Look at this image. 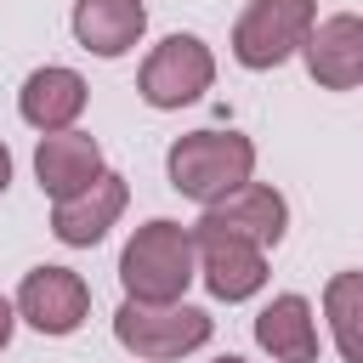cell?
Returning a JSON list of instances; mask_svg holds the SVG:
<instances>
[{
    "mask_svg": "<svg viewBox=\"0 0 363 363\" xmlns=\"http://www.w3.org/2000/svg\"><path fill=\"white\" fill-rule=\"evenodd\" d=\"M210 85H216V57H210V45H204L199 34H170V40H159V45L147 51L142 74H136L142 102H147V108H164V113L199 102Z\"/></svg>",
    "mask_w": 363,
    "mask_h": 363,
    "instance_id": "5b68a950",
    "label": "cell"
},
{
    "mask_svg": "<svg viewBox=\"0 0 363 363\" xmlns=\"http://www.w3.org/2000/svg\"><path fill=\"white\" fill-rule=\"evenodd\" d=\"M91 312V289L74 267H34L17 284V318L40 335H74Z\"/></svg>",
    "mask_w": 363,
    "mask_h": 363,
    "instance_id": "8992f818",
    "label": "cell"
},
{
    "mask_svg": "<svg viewBox=\"0 0 363 363\" xmlns=\"http://www.w3.org/2000/svg\"><path fill=\"white\" fill-rule=\"evenodd\" d=\"M199 244V278L216 301H250L267 284V250L238 238V233H216V227H193Z\"/></svg>",
    "mask_w": 363,
    "mask_h": 363,
    "instance_id": "52a82bcc",
    "label": "cell"
},
{
    "mask_svg": "<svg viewBox=\"0 0 363 363\" xmlns=\"http://www.w3.org/2000/svg\"><path fill=\"white\" fill-rule=\"evenodd\" d=\"M11 329H17V301H6V295H0V352L11 346Z\"/></svg>",
    "mask_w": 363,
    "mask_h": 363,
    "instance_id": "2e32d148",
    "label": "cell"
},
{
    "mask_svg": "<svg viewBox=\"0 0 363 363\" xmlns=\"http://www.w3.org/2000/svg\"><path fill=\"white\" fill-rule=\"evenodd\" d=\"M85 102H91V85H85L74 68H57V62L34 68V74L23 79V91H17V113H23L34 130H45V136L74 130V119L85 113Z\"/></svg>",
    "mask_w": 363,
    "mask_h": 363,
    "instance_id": "30bf717a",
    "label": "cell"
},
{
    "mask_svg": "<svg viewBox=\"0 0 363 363\" xmlns=\"http://www.w3.org/2000/svg\"><path fill=\"white\" fill-rule=\"evenodd\" d=\"M164 176H170V187L182 199H193V204L210 210V204L233 199L238 187H250V176H255V142L238 136V130H187V136L170 142Z\"/></svg>",
    "mask_w": 363,
    "mask_h": 363,
    "instance_id": "7a4b0ae2",
    "label": "cell"
},
{
    "mask_svg": "<svg viewBox=\"0 0 363 363\" xmlns=\"http://www.w3.org/2000/svg\"><path fill=\"white\" fill-rule=\"evenodd\" d=\"M11 187V153H6V142H0V193Z\"/></svg>",
    "mask_w": 363,
    "mask_h": 363,
    "instance_id": "e0dca14e",
    "label": "cell"
},
{
    "mask_svg": "<svg viewBox=\"0 0 363 363\" xmlns=\"http://www.w3.org/2000/svg\"><path fill=\"white\" fill-rule=\"evenodd\" d=\"M216 363H244V357H216Z\"/></svg>",
    "mask_w": 363,
    "mask_h": 363,
    "instance_id": "ac0fdd59",
    "label": "cell"
},
{
    "mask_svg": "<svg viewBox=\"0 0 363 363\" xmlns=\"http://www.w3.org/2000/svg\"><path fill=\"white\" fill-rule=\"evenodd\" d=\"M323 318L335 335V352L346 363H363V272H335L323 289Z\"/></svg>",
    "mask_w": 363,
    "mask_h": 363,
    "instance_id": "9a60e30c",
    "label": "cell"
},
{
    "mask_svg": "<svg viewBox=\"0 0 363 363\" xmlns=\"http://www.w3.org/2000/svg\"><path fill=\"white\" fill-rule=\"evenodd\" d=\"M318 28V0H250L233 23V57L244 68H278L295 51H306V34Z\"/></svg>",
    "mask_w": 363,
    "mask_h": 363,
    "instance_id": "277c9868",
    "label": "cell"
},
{
    "mask_svg": "<svg viewBox=\"0 0 363 363\" xmlns=\"http://www.w3.org/2000/svg\"><path fill=\"white\" fill-rule=\"evenodd\" d=\"M306 74L323 91H357L363 85V17L357 11H335L306 34Z\"/></svg>",
    "mask_w": 363,
    "mask_h": 363,
    "instance_id": "ba28073f",
    "label": "cell"
},
{
    "mask_svg": "<svg viewBox=\"0 0 363 363\" xmlns=\"http://www.w3.org/2000/svg\"><path fill=\"white\" fill-rule=\"evenodd\" d=\"M125 199H130L125 176H119V170H102L85 193H74V199H62V204L51 210V233H57L62 244L85 250V244L108 238V227L125 216Z\"/></svg>",
    "mask_w": 363,
    "mask_h": 363,
    "instance_id": "8fae6325",
    "label": "cell"
},
{
    "mask_svg": "<svg viewBox=\"0 0 363 363\" xmlns=\"http://www.w3.org/2000/svg\"><path fill=\"white\" fill-rule=\"evenodd\" d=\"M255 346L272 363H318V312L306 295H272L255 312Z\"/></svg>",
    "mask_w": 363,
    "mask_h": 363,
    "instance_id": "4fadbf2b",
    "label": "cell"
},
{
    "mask_svg": "<svg viewBox=\"0 0 363 363\" xmlns=\"http://www.w3.org/2000/svg\"><path fill=\"white\" fill-rule=\"evenodd\" d=\"M199 227L238 233V238H250V244L272 250V244L284 238V227H289V204H284V193H278V187H267V182H250V187H238L233 199L210 204V210L199 216Z\"/></svg>",
    "mask_w": 363,
    "mask_h": 363,
    "instance_id": "7c38bea8",
    "label": "cell"
},
{
    "mask_svg": "<svg viewBox=\"0 0 363 363\" xmlns=\"http://www.w3.org/2000/svg\"><path fill=\"white\" fill-rule=\"evenodd\" d=\"M74 40L96 57H125L142 28H147V6L142 0H74Z\"/></svg>",
    "mask_w": 363,
    "mask_h": 363,
    "instance_id": "5bb4252c",
    "label": "cell"
},
{
    "mask_svg": "<svg viewBox=\"0 0 363 363\" xmlns=\"http://www.w3.org/2000/svg\"><path fill=\"white\" fill-rule=\"evenodd\" d=\"M210 312L204 306H187V301H170V306H153V301H125L113 312V340L142 357V363H176L187 352H199L210 340Z\"/></svg>",
    "mask_w": 363,
    "mask_h": 363,
    "instance_id": "3957f363",
    "label": "cell"
},
{
    "mask_svg": "<svg viewBox=\"0 0 363 363\" xmlns=\"http://www.w3.org/2000/svg\"><path fill=\"white\" fill-rule=\"evenodd\" d=\"M102 170L108 164H102V147H96L91 130H57V136H40V147H34V182L57 204L74 199V193H85Z\"/></svg>",
    "mask_w": 363,
    "mask_h": 363,
    "instance_id": "9c48e42d",
    "label": "cell"
},
{
    "mask_svg": "<svg viewBox=\"0 0 363 363\" xmlns=\"http://www.w3.org/2000/svg\"><path fill=\"white\" fill-rule=\"evenodd\" d=\"M199 278V244H193V227L182 221H142L125 250H119V284H125V301H153V306H170L187 295V284Z\"/></svg>",
    "mask_w": 363,
    "mask_h": 363,
    "instance_id": "6da1fadb",
    "label": "cell"
}]
</instances>
